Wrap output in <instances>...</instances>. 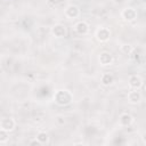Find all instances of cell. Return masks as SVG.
Returning <instances> with one entry per match:
<instances>
[{
	"mask_svg": "<svg viewBox=\"0 0 146 146\" xmlns=\"http://www.w3.org/2000/svg\"><path fill=\"white\" fill-rule=\"evenodd\" d=\"M54 100L59 106H67L73 100V94L66 89H58L54 94Z\"/></svg>",
	"mask_w": 146,
	"mask_h": 146,
	"instance_id": "6da1fadb",
	"label": "cell"
},
{
	"mask_svg": "<svg viewBox=\"0 0 146 146\" xmlns=\"http://www.w3.org/2000/svg\"><path fill=\"white\" fill-rule=\"evenodd\" d=\"M100 82H102L103 86L108 87V86H111L114 82V76L111 73H104L102 75V78H100Z\"/></svg>",
	"mask_w": 146,
	"mask_h": 146,
	"instance_id": "7c38bea8",
	"label": "cell"
},
{
	"mask_svg": "<svg viewBox=\"0 0 146 146\" xmlns=\"http://www.w3.org/2000/svg\"><path fill=\"white\" fill-rule=\"evenodd\" d=\"M128 84L131 89H139L143 84V79L140 75L138 74H132L129 76V80H128Z\"/></svg>",
	"mask_w": 146,
	"mask_h": 146,
	"instance_id": "8992f818",
	"label": "cell"
},
{
	"mask_svg": "<svg viewBox=\"0 0 146 146\" xmlns=\"http://www.w3.org/2000/svg\"><path fill=\"white\" fill-rule=\"evenodd\" d=\"M74 31L80 35H86L89 32V25L84 21H80L74 25Z\"/></svg>",
	"mask_w": 146,
	"mask_h": 146,
	"instance_id": "30bf717a",
	"label": "cell"
},
{
	"mask_svg": "<svg viewBox=\"0 0 146 146\" xmlns=\"http://www.w3.org/2000/svg\"><path fill=\"white\" fill-rule=\"evenodd\" d=\"M120 50H121V52L124 54V55H131L132 51H133V47H132L131 44H129V43H124V44H122V46L120 47Z\"/></svg>",
	"mask_w": 146,
	"mask_h": 146,
	"instance_id": "5bb4252c",
	"label": "cell"
},
{
	"mask_svg": "<svg viewBox=\"0 0 146 146\" xmlns=\"http://www.w3.org/2000/svg\"><path fill=\"white\" fill-rule=\"evenodd\" d=\"M128 102L130 104H138L141 100V94L138 91V89H131L128 92Z\"/></svg>",
	"mask_w": 146,
	"mask_h": 146,
	"instance_id": "ba28073f",
	"label": "cell"
},
{
	"mask_svg": "<svg viewBox=\"0 0 146 146\" xmlns=\"http://www.w3.org/2000/svg\"><path fill=\"white\" fill-rule=\"evenodd\" d=\"M132 122H133V117L129 113H123L119 117V123L121 127H129L132 124Z\"/></svg>",
	"mask_w": 146,
	"mask_h": 146,
	"instance_id": "8fae6325",
	"label": "cell"
},
{
	"mask_svg": "<svg viewBox=\"0 0 146 146\" xmlns=\"http://www.w3.org/2000/svg\"><path fill=\"white\" fill-rule=\"evenodd\" d=\"M110 38H111L110 29L104 27V26H100L99 29H97V31H96V39L99 42H106V41L110 40Z\"/></svg>",
	"mask_w": 146,
	"mask_h": 146,
	"instance_id": "3957f363",
	"label": "cell"
},
{
	"mask_svg": "<svg viewBox=\"0 0 146 146\" xmlns=\"http://www.w3.org/2000/svg\"><path fill=\"white\" fill-rule=\"evenodd\" d=\"M98 62L100 65L103 66H108V65H112L113 63V56L111 52L108 51H102L98 56Z\"/></svg>",
	"mask_w": 146,
	"mask_h": 146,
	"instance_id": "277c9868",
	"label": "cell"
},
{
	"mask_svg": "<svg viewBox=\"0 0 146 146\" xmlns=\"http://www.w3.org/2000/svg\"><path fill=\"white\" fill-rule=\"evenodd\" d=\"M35 139L40 143V145H41V144H47V143L49 141V136H48V133H47L46 131H40V132L36 133Z\"/></svg>",
	"mask_w": 146,
	"mask_h": 146,
	"instance_id": "4fadbf2b",
	"label": "cell"
},
{
	"mask_svg": "<svg viewBox=\"0 0 146 146\" xmlns=\"http://www.w3.org/2000/svg\"><path fill=\"white\" fill-rule=\"evenodd\" d=\"M121 17L125 22H133L137 18V10L132 7H125L121 11Z\"/></svg>",
	"mask_w": 146,
	"mask_h": 146,
	"instance_id": "7a4b0ae2",
	"label": "cell"
},
{
	"mask_svg": "<svg viewBox=\"0 0 146 146\" xmlns=\"http://www.w3.org/2000/svg\"><path fill=\"white\" fill-rule=\"evenodd\" d=\"M9 132L0 128V143H6L9 139Z\"/></svg>",
	"mask_w": 146,
	"mask_h": 146,
	"instance_id": "9a60e30c",
	"label": "cell"
},
{
	"mask_svg": "<svg viewBox=\"0 0 146 146\" xmlns=\"http://www.w3.org/2000/svg\"><path fill=\"white\" fill-rule=\"evenodd\" d=\"M51 34L56 38H64L66 35V27L63 24H55L51 27Z\"/></svg>",
	"mask_w": 146,
	"mask_h": 146,
	"instance_id": "52a82bcc",
	"label": "cell"
},
{
	"mask_svg": "<svg viewBox=\"0 0 146 146\" xmlns=\"http://www.w3.org/2000/svg\"><path fill=\"white\" fill-rule=\"evenodd\" d=\"M80 15V9L75 5H68L65 8V16L67 18H76Z\"/></svg>",
	"mask_w": 146,
	"mask_h": 146,
	"instance_id": "9c48e42d",
	"label": "cell"
},
{
	"mask_svg": "<svg viewBox=\"0 0 146 146\" xmlns=\"http://www.w3.org/2000/svg\"><path fill=\"white\" fill-rule=\"evenodd\" d=\"M15 127H16V122L11 117H5V119H2L0 121V128L6 130V131H8V132L13 131L15 129Z\"/></svg>",
	"mask_w": 146,
	"mask_h": 146,
	"instance_id": "5b68a950",
	"label": "cell"
}]
</instances>
